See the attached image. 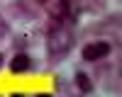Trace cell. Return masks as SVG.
<instances>
[{"label": "cell", "mask_w": 122, "mask_h": 97, "mask_svg": "<svg viewBox=\"0 0 122 97\" xmlns=\"http://www.w3.org/2000/svg\"><path fill=\"white\" fill-rule=\"evenodd\" d=\"M73 29L68 22H51L46 29V46H49V56L51 58H61L73 48Z\"/></svg>", "instance_id": "6da1fadb"}, {"label": "cell", "mask_w": 122, "mask_h": 97, "mask_svg": "<svg viewBox=\"0 0 122 97\" xmlns=\"http://www.w3.org/2000/svg\"><path fill=\"white\" fill-rule=\"evenodd\" d=\"M112 53V44L110 41H90L83 46V51H81V56H83V61H100V58H105Z\"/></svg>", "instance_id": "7a4b0ae2"}, {"label": "cell", "mask_w": 122, "mask_h": 97, "mask_svg": "<svg viewBox=\"0 0 122 97\" xmlns=\"http://www.w3.org/2000/svg\"><path fill=\"white\" fill-rule=\"evenodd\" d=\"M29 68H32V58H29L27 53H15L12 56V61H10V71L12 73H27Z\"/></svg>", "instance_id": "3957f363"}, {"label": "cell", "mask_w": 122, "mask_h": 97, "mask_svg": "<svg viewBox=\"0 0 122 97\" xmlns=\"http://www.w3.org/2000/svg\"><path fill=\"white\" fill-rule=\"evenodd\" d=\"M73 78H76V85L81 87V92H93V80H90L83 71H78Z\"/></svg>", "instance_id": "277c9868"}, {"label": "cell", "mask_w": 122, "mask_h": 97, "mask_svg": "<svg viewBox=\"0 0 122 97\" xmlns=\"http://www.w3.org/2000/svg\"><path fill=\"white\" fill-rule=\"evenodd\" d=\"M5 34H7V22H5V17L0 15V41L5 39Z\"/></svg>", "instance_id": "5b68a950"}, {"label": "cell", "mask_w": 122, "mask_h": 97, "mask_svg": "<svg viewBox=\"0 0 122 97\" xmlns=\"http://www.w3.org/2000/svg\"><path fill=\"white\" fill-rule=\"evenodd\" d=\"M37 3H39V5H44V3H46V0H37Z\"/></svg>", "instance_id": "8992f818"}, {"label": "cell", "mask_w": 122, "mask_h": 97, "mask_svg": "<svg viewBox=\"0 0 122 97\" xmlns=\"http://www.w3.org/2000/svg\"><path fill=\"white\" fill-rule=\"evenodd\" d=\"M0 66H3V53H0Z\"/></svg>", "instance_id": "52a82bcc"}, {"label": "cell", "mask_w": 122, "mask_h": 97, "mask_svg": "<svg viewBox=\"0 0 122 97\" xmlns=\"http://www.w3.org/2000/svg\"><path fill=\"white\" fill-rule=\"evenodd\" d=\"M10 97H20V95H10Z\"/></svg>", "instance_id": "ba28073f"}]
</instances>
